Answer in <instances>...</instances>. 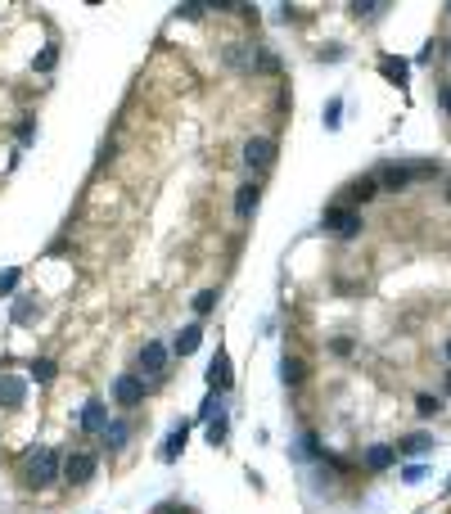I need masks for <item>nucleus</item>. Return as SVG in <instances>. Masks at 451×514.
Returning a JSON list of instances; mask_svg holds the SVG:
<instances>
[{
  "mask_svg": "<svg viewBox=\"0 0 451 514\" xmlns=\"http://www.w3.org/2000/svg\"><path fill=\"white\" fill-rule=\"evenodd\" d=\"M55 479H59V456L55 451H32V483L50 487Z\"/></svg>",
  "mask_w": 451,
  "mask_h": 514,
  "instance_id": "obj_4",
  "label": "nucleus"
},
{
  "mask_svg": "<svg viewBox=\"0 0 451 514\" xmlns=\"http://www.w3.org/2000/svg\"><path fill=\"white\" fill-rule=\"evenodd\" d=\"M55 59H59V50H55V45H45V50L32 59V68H36V72H50V68H55Z\"/></svg>",
  "mask_w": 451,
  "mask_h": 514,
  "instance_id": "obj_19",
  "label": "nucleus"
},
{
  "mask_svg": "<svg viewBox=\"0 0 451 514\" xmlns=\"http://www.w3.org/2000/svg\"><path fill=\"white\" fill-rule=\"evenodd\" d=\"M253 207H258V185H239V194H235V212H239V217H249Z\"/></svg>",
  "mask_w": 451,
  "mask_h": 514,
  "instance_id": "obj_15",
  "label": "nucleus"
},
{
  "mask_svg": "<svg viewBox=\"0 0 451 514\" xmlns=\"http://www.w3.org/2000/svg\"><path fill=\"white\" fill-rule=\"evenodd\" d=\"M443 113L451 118V86H443Z\"/></svg>",
  "mask_w": 451,
  "mask_h": 514,
  "instance_id": "obj_27",
  "label": "nucleus"
},
{
  "mask_svg": "<svg viewBox=\"0 0 451 514\" xmlns=\"http://www.w3.org/2000/svg\"><path fill=\"white\" fill-rule=\"evenodd\" d=\"M447 199H451V181H447Z\"/></svg>",
  "mask_w": 451,
  "mask_h": 514,
  "instance_id": "obj_31",
  "label": "nucleus"
},
{
  "mask_svg": "<svg viewBox=\"0 0 451 514\" xmlns=\"http://www.w3.org/2000/svg\"><path fill=\"white\" fill-rule=\"evenodd\" d=\"M325 230H338L343 239H357L361 235V217L348 212V207H330V212H325Z\"/></svg>",
  "mask_w": 451,
  "mask_h": 514,
  "instance_id": "obj_3",
  "label": "nucleus"
},
{
  "mask_svg": "<svg viewBox=\"0 0 451 514\" xmlns=\"http://www.w3.org/2000/svg\"><path fill=\"white\" fill-rule=\"evenodd\" d=\"M199 338H203V329H199V325H185V329L176 334V352H181V357H190V352L199 348Z\"/></svg>",
  "mask_w": 451,
  "mask_h": 514,
  "instance_id": "obj_13",
  "label": "nucleus"
},
{
  "mask_svg": "<svg viewBox=\"0 0 451 514\" xmlns=\"http://www.w3.org/2000/svg\"><path fill=\"white\" fill-rule=\"evenodd\" d=\"M185 433H190V428L181 424L176 433H172V438H167V442H163V460H167V464H172V460L181 456V451H185Z\"/></svg>",
  "mask_w": 451,
  "mask_h": 514,
  "instance_id": "obj_14",
  "label": "nucleus"
},
{
  "mask_svg": "<svg viewBox=\"0 0 451 514\" xmlns=\"http://www.w3.org/2000/svg\"><path fill=\"white\" fill-rule=\"evenodd\" d=\"M163 514H185V510H163Z\"/></svg>",
  "mask_w": 451,
  "mask_h": 514,
  "instance_id": "obj_30",
  "label": "nucleus"
},
{
  "mask_svg": "<svg viewBox=\"0 0 451 514\" xmlns=\"http://www.w3.org/2000/svg\"><path fill=\"white\" fill-rule=\"evenodd\" d=\"M104 438H108V451H122V447H127V424L113 420V424L104 428Z\"/></svg>",
  "mask_w": 451,
  "mask_h": 514,
  "instance_id": "obj_18",
  "label": "nucleus"
},
{
  "mask_svg": "<svg viewBox=\"0 0 451 514\" xmlns=\"http://www.w3.org/2000/svg\"><path fill=\"white\" fill-rule=\"evenodd\" d=\"M406 181H411V167H406V163H384V167H379V185H384V190H401Z\"/></svg>",
  "mask_w": 451,
  "mask_h": 514,
  "instance_id": "obj_8",
  "label": "nucleus"
},
{
  "mask_svg": "<svg viewBox=\"0 0 451 514\" xmlns=\"http://www.w3.org/2000/svg\"><path fill=\"white\" fill-rule=\"evenodd\" d=\"M393 456H397L393 447H370V451H365V464H370V469H388Z\"/></svg>",
  "mask_w": 451,
  "mask_h": 514,
  "instance_id": "obj_16",
  "label": "nucleus"
},
{
  "mask_svg": "<svg viewBox=\"0 0 451 514\" xmlns=\"http://www.w3.org/2000/svg\"><path fill=\"white\" fill-rule=\"evenodd\" d=\"M429 447H433L429 433H406V438L397 442V456H416V451H429Z\"/></svg>",
  "mask_w": 451,
  "mask_h": 514,
  "instance_id": "obj_11",
  "label": "nucleus"
},
{
  "mask_svg": "<svg viewBox=\"0 0 451 514\" xmlns=\"http://www.w3.org/2000/svg\"><path fill=\"white\" fill-rule=\"evenodd\" d=\"M64 479L72 487H81V483L95 479V456H91V451H72V456L64 460Z\"/></svg>",
  "mask_w": 451,
  "mask_h": 514,
  "instance_id": "obj_1",
  "label": "nucleus"
},
{
  "mask_svg": "<svg viewBox=\"0 0 451 514\" xmlns=\"http://www.w3.org/2000/svg\"><path fill=\"white\" fill-rule=\"evenodd\" d=\"M14 285H18V271H5V275H0V298H5V293H14Z\"/></svg>",
  "mask_w": 451,
  "mask_h": 514,
  "instance_id": "obj_26",
  "label": "nucleus"
},
{
  "mask_svg": "<svg viewBox=\"0 0 451 514\" xmlns=\"http://www.w3.org/2000/svg\"><path fill=\"white\" fill-rule=\"evenodd\" d=\"M447 55H451V45H447Z\"/></svg>",
  "mask_w": 451,
  "mask_h": 514,
  "instance_id": "obj_33",
  "label": "nucleus"
},
{
  "mask_svg": "<svg viewBox=\"0 0 451 514\" xmlns=\"http://www.w3.org/2000/svg\"><path fill=\"white\" fill-rule=\"evenodd\" d=\"M23 397H28V384H23V379H14V375H5L0 379V406H23Z\"/></svg>",
  "mask_w": 451,
  "mask_h": 514,
  "instance_id": "obj_7",
  "label": "nucleus"
},
{
  "mask_svg": "<svg viewBox=\"0 0 451 514\" xmlns=\"http://www.w3.org/2000/svg\"><path fill=\"white\" fill-rule=\"evenodd\" d=\"M140 375H149V379L167 375V348L163 343H144L140 348Z\"/></svg>",
  "mask_w": 451,
  "mask_h": 514,
  "instance_id": "obj_5",
  "label": "nucleus"
},
{
  "mask_svg": "<svg viewBox=\"0 0 451 514\" xmlns=\"http://www.w3.org/2000/svg\"><path fill=\"white\" fill-rule=\"evenodd\" d=\"M208 379H212V388H230V361H226V352H217V361L208 365Z\"/></svg>",
  "mask_w": 451,
  "mask_h": 514,
  "instance_id": "obj_12",
  "label": "nucleus"
},
{
  "mask_svg": "<svg viewBox=\"0 0 451 514\" xmlns=\"http://www.w3.org/2000/svg\"><path fill=\"white\" fill-rule=\"evenodd\" d=\"M81 428H91V433H100V428H104V401L100 397L86 401V411H81Z\"/></svg>",
  "mask_w": 451,
  "mask_h": 514,
  "instance_id": "obj_10",
  "label": "nucleus"
},
{
  "mask_svg": "<svg viewBox=\"0 0 451 514\" xmlns=\"http://www.w3.org/2000/svg\"><path fill=\"white\" fill-rule=\"evenodd\" d=\"M416 411H420V415H438V397L420 393V397H416Z\"/></svg>",
  "mask_w": 451,
  "mask_h": 514,
  "instance_id": "obj_24",
  "label": "nucleus"
},
{
  "mask_svg": "<svg viewBox=\"0 0 451 514\" xmlns=\"http://www.w3.org/2000/svg\"><path fill=\"white\" fill-rule=\"evenodd\" d=\"M280 375H285V384H302V379H307V365H302L298 357H285V365H280Z\"/></svg>",
  "mask_w": 451,
  "mask_h": 514,
  "instance_id": "obj_17",
  "label": "nucleus"
},
{
  "mask_svg": "<svg viewBox=\"0 0 451 514\" xmlns=\"http://www.w3.org/2000/svg\"><path fill=\"white\" fill-rule=\"evenodd\" d=\"M384 77H393L397 86H406V64H393V59H384Z\"/></svg>",
  "mask_w": 451,
  "mask_h": 514,
  "instance_id": "obj_22",
  "label": "nucleus"
},
{
  "mask_svg": "<svg viewBox=\"0 0 451 514\" xmlns=\"http://www.w3.org/2000/svg\"><path fill=\"white\" fill-rule=\"evenodd\" d=\"M388 14V5H357V18H379Z\"/></svg>",
  "mask_w": 451,
  "mask_h": 514,
  "instance_id": "obj_25",
  "label": "nucleus"
},
{
  "mask_svg": "<svg viewBox=\"0 0 451 514\" xmlns=\"http://www.w3.org/2000/svg\"><path fill=\"white\" fill-rule=\"evenodd\" d=\"M447 393H451V370H447Z\"/></svg>",
  "mask_w": 451,
  "mask_h": 514,
  "instance_id": "obj_28",
  "label": "nucleus"
},
{
  "mask_svg": "<svg viewBox=\"0 0 451 514\" xmlns=\"http://www.w3.org/2000/svg\"><path fill=\"white\" fill-rule=\"evenodd\" d=\"M447 14H451V5H447Z\"/></svg>",
  "mask_w": 451,
  "mask_h": 514,
  "instance_id": "obj_32",
  "label": "nucleus"
},
{
  "mask_svg": "<svg viewBox=\"0 0 451 514\" xmlns=\"http://www.w3.org/2000/svg\"><path fill=\"white\" fill-rule=\"evenodd\" d=\"M113 397H118V401H122V406H127V411H131V406H140V397H144V384H140V379H136V375H122V379H118V384H113Z\"/></svg>",
  "mask_w": 451,
  "mask_h": 514,
  "instance_id": "obj_6",
  "label": "nucleus"
},
{
  "mask_svg": "<svg viewBox=\"0 0 451 514\" xmlns=\"http://www.w3.org/2000/svg\"><path fill=\"white\" fill-rule=\"evenodd\" d=\"M443 352H447V361H451V343H447V348H443Z\"/></svg>",
  "mask_w": 451,
  "mask_h": 514,
  "instance_id": "obj_29",
  "label": "nucleus"
},
{
  "mask_svg": "<svg viewBox=\"0 0 451 514\" xmlns=\"http://www.w3.org/2000/svg\"><path fill=\"white\" fill-rule=\"evenodd\" d=\"M244 163H249V167H271L275 163V140L271 136H253L249 144H244Z\"/></svg>",
  "mask_w": 451,
  "mask_h": 514,
  "instance_id": "obj_2",
  "label": "nucleus"
},
{
  "mask_svg": "<svg viewBox=\"0 0 451 514\" xmlns=\"http://www.w3.org/2000/svg\"><path fill=\"white\" fill-rule=\"evenodd\" d=\"M375 190H379V176H365V181H352V185L343 190V203H365V199H375Z\"/></svg>",
  "mask_w": 451,
  "mask_h": 514,
  "instance_id": "obj_9",
  "label": "nucleus"
},
{
  "mask_svg": "<svg viewBox=\"0 0 451 514\" xmlns=\"http://www.w3.org/2000/svg\"><path fill=\"white\" fill-rule=\"evenodd\" d=\"M212 302H217V289L194 293V312H199V316H208V312H212Z\"/></svg>",
  "mask_w": 451,
  "mask_h": 514,
  "instance_id": "obj_20",
  "label": "nucleus"
},
{
  "mask_svg": "<svg viewBox=\"0 0 451 514\" xmlns=\"http://www.w3.org/2000/svg\"><path fill=\"white\" fill-rule=\"evenodd\" d=\"M32 379H41V384H45V379H55V361H32Z\"/></svg>",
  "mask_w": 451,
  "mask_h": 514,
  "instance_id": "obj_23",
  "label": "nucleus"
},
{
  "mask_svg": "<svg viewBox=\"0 0 451 514\" xmlns=\"http://www.w3.org/2000/svg\"><path fill=\"white\" fill-rule=\"evenodd\" d=\"M208 442H212V447H217V442H226V415H222V411H217V420L208 424Z\"/></svg>",
  "mask_w": 451,
  "mask_h": 514,
  "instance_id": "obj_21",
  "label": "nucleus"
}]
</instances>
